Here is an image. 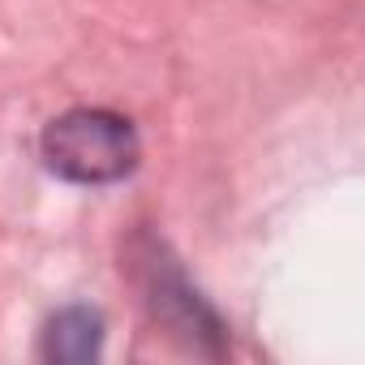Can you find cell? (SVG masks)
Segmentation results:
<instances>
[{
  "label": "cell",
  "mask_w": 365,
  "mask_h": 365,
  "mask_svg": "<svg viewBox=\"0 0 365 365\" xmlns=\"http://www.w3.org/2000/svg\"><path fill=\"white\" fill-rule=\"evenodd\" d=\"M150 309H155V318H163L176 335H185L190 344H202V335L220 339V318L198 301L190 279L180 275L168 258L150 262Z\"/></svg>",
  "instance_id": "cell-2"
},
{
  "label": "cell",
  "mask_w": 365,
  "mask_h": 365,
  "mask_svg": "<svg viewBox=\"0 0 365 365\" xmlns=\"http://www.w3.org/2000/svg\"><path fill=\"white\" fill-rule=\"evenodd\" d=\"M99 352H103V314L99 309L69 305V309L48 318V327H43V356L48 361L82 365V361H95Z\"/></svg>",
  "instance_id": "cell-3"
},
{
  "label": "cell",
  "mask_w": 365,
  "mask_h": 365,
  "mask_svg": "<svg viewBox=\"0 0 365 365\" xmlns=\"http://www.w3.org/2000/svg\"><path fill=\"white\" fill-rule=\"evenodd\" d=\"M39 150L48 172L73 185H116L142 159L133 125L108 108H73L56 116L43 129Z\"/></svg>",
  "instance_id": "cell-1"
}]
</instances>
